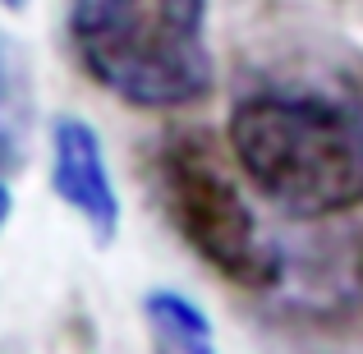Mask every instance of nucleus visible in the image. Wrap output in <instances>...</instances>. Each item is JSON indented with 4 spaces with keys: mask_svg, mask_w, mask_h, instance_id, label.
Instances as JSON below:
<instances>
[{
    "mask_svg": "<svg viewBox=\"0 0 363 354\" xmlns=\"http://www.w3.org/2000/svg\"><path fill=\"white\" fill-rule=\"evenodd\" d=\"M230 157L248 184L299 221L363 207V106L322 88H262L235 101Z\"/></svg>",
    "mask_w": 363,
    "mask_h": 354,
    "instance_id": "1",
    "label": "nucleus"
},
{
    "mask_svg": "<svg viewBox=\"0 0 363 354\" xmlns=\"http://www.w3.org/2000/svg\"><path fill=\"white\" fill-rule=\"evenodd\" d=\"M69 42L88 79L138 111L212 97L207 0H69Z\"/></svg>",
    "mask_w": 363,
    "mask_h": 354,
    "instance_id": "2",
    "label": "nucleus"
},
{
    "mask_svg": "<svg viewBox=\"0 0 363 354\" xmlns=\"http://www.w3.org/2000/svg\"><path fill=\"white\" fill-rule=\"evenodd\" d=\"M157 198L166 207L175 235L240 290H272L281 285V253L257 231L244 189L235 184L221 148L203 129L166 133L152 157Z\"/></svg>",
    "mask_w": 363,
    "mask_h": 354,
    "instance_id": "3",
    "label": "nucleus"
},
{
    "mask_svg": "<svg viewBox=\"0 0 363 354\" xmlns=\"http://www.w3.org/2000/svg\"><path fill=\"white\" fill-rule=\"evenodd\" d=\"M51 189L74 216L92 231L101 248L120 235V194L111 184L106 152L88 120L60 116L51 124Z\"/></svg>",
    "mask_w": 363,
    "mask_h": 354,
    "instance_id": "4",
    "label": "nucleus"
},
{
    "mask_svg": "<svg viewBox=\"0 0 363 354\" xmlns=\"http://www.w3.org/2000/svg\"><path fill=\"white\" fill-rule=\"evenodd\" d=\"M33 133V74L14 37L0 33V175L28 157Z\"/></svg>",
    "mask_w": 363,
    "mask_h": 354,
    "instance_id": "5",
    "label": "nucleus"
},
{
    "mask_svg": "<svg viewBox=\"0 0 363 354\" xmlns=\"http://www.w3.org/2000/svg\"><path fill=\"white\" fill-rule=\"evenodd\" d=\"M143 318H147L152 354H216L212 318L189 294H175V290L143 294Z\"/></svg>",
    "mask_w": 363,
    "mask_h": 354,
    "instance_id": "6",
    "label": "nucleus"
},
{
    "mask_svg": "<svg viewBox=\"0 0 363 354\" xmlns=\"http://www.w3.org/2000/svg\"><path fill=\"white\" fill-rule=\"evenodd\" d=\"M9 212H14V194H9V184L0 179V231L9 226Z\"/></svg>",
    "mask_w": 363,
    "mask_h": 354,
    "instance_id": "7",
    "label": "nucleus"
},
{
    "mask_svg": "<svg viewBox=\"0 0 363 354\" xmlns=\"http://www.w3.org/2000/svg\"><path fill=\"white\" fill-rule=\"evenodd\" d=\"M5 5H9V9H23V0H5Z\"/></svg>",
    "mask_w": 363,
    "mask_h": 354,
    "instance_id": "8",
    "label": "nucleus"
},
{
    "mask_svg": "<svg viewBox=\"0 0 363 354\" xmlns=\"http://www.w3.org/2000/svg\"><path fill=\"white\" fill-rule=\"evenodd\" d=\"M359 285H363V253H359Z\"/></svg>",
    "mask_w": 363,
    "mask_h": 354,
    "instance_id": "9",
    "label": "nucleus"
}]
</instances>
